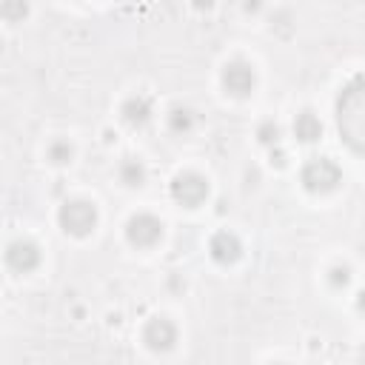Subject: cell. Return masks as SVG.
<instances>
[{"instance_id": "obj_1", "label": "cell", "mask_w": 365, "mask_h": 365, "mask_svg": "<svg viewBox=\"0 0 365 365\" xmlns=\"http://www.w3.org/2000/svg\"><path fill=\"white\" fill-rule=\"evenodd\" d=\"M342 182V171L334 160L328 157H314L305 163L302 168V185L314 194H325V191H334L336 185Z\"/></svg>"}, {"instance_id": "obj_2", "label": "cell", "mask_w": 365, "mask_h": 365, "mask_svg": "<svg viewBox=\"0 0 365 365\" xmlns=\"http://www.w3.org/2000/svg\"><path fill=\"white\" fill-rule=\"evenodd\" d=\"M57 217H60V225H63L66 234L83 237V234H88L94 228L97 208L91 202H86V200H68V202L60 205V214Z\"/></svg>"}, {"instance_id": "obj_3", "label": "cell", "mask_w": 365, "mask_h": 365, "mask_svg": "<svg viewBox=\"0 0 365 365\" xmlns=\"http://www.w3.org/2000/svg\"><path fill=\"white\" fill-rule=\"evenodd\" d=\"M171 197L185 208H197L208 197V182H205V177H200L194 171H185L171 182Z\"/></svg>"}, {"instance_id": "obj_4", "label": "cell", "mask_w": 365, "mask_h": 365, "mask_svg": "<svg viewBox=\"0 0 365 365\" xmlns=\"http://www.w3.org/2000/svg\"><path fill=\"white\" fill-rule=\"evenodd\" d=\"M125 237L137 248H151L163 237V222L154 214H145V211L143 214H134L128 220V225H125Z\"/></svg>"}, {"instance_id": "obj_5", "label": "cell", "mask_w": 365, "mask_h": 365, "mask_svg": "<svg viewBox=\"0 0 365 365\" xmlns=\"http://www.w3.org/2000/svg\"><path fill=\"white\" fill-rule=\"evenodd\" d=\"M254 83H257V77H254V66L251 63H245V60L225 63V68H222V86H225L228 94L245 97V94H251Z\"/></svg>"}, {"instance_id": "obj_6", "label": "cell", "mask_w": 365, "mask_h": 365, "mask_svg": "<svg viewBox=\"0 0 365 365\" xmlns=\"http://www.w3.org/2000/svg\"><path fill=\"white\" fill-rule=\"evenodd\" d=\"M6 265H9L11 271H17V274H29L31 268L40 265V251H37V245L29 242V240H14V242H9V248H6Z\"/></svg>"}, {"instance_id": "obj_7", "label": "cell", "mask_w": 365, "mask_h": 365, "mask_svg": "<svg viewBox=\"0 0 365 365\" xmlns=\"http://www.w3.org/2000/svg\"><path fill=\"white\" fill-rule=\"evenodd\" d=\"M143 339H145V345H148L151 351H168V348L177 342V328H174L171 319L154 317V319H148V325H145V331H143Z\"/></svg>"}, {"instance_id": "obj_8", "label": "cell", "mask_w": 365, "mask_h": 365, "mask_svg": "<svg viewBox=\"0 0 365 365\" xmlns=\"http://www.w3.org/2000/svg\"><path fill=\"white\" fill-rule=\"evenodd\" d=\"M208 251H211V257H214L217 262L228 265V262H234V259L240 257L242 245H240L237 234H231V231H217V234L211 237V242H208Z\"/></svg>"}, {"instance_id": "obj_9", "label": "cell", "mask_w": 365, "mask_h": 365, "mask_svg": "<svg viewBox=\"0 0 365 365\" xmlns=\"http://www.w3.org/2000/svg\"><path fill=\"white\" fill-rule=\"evenodd\" d=\"M120 114H123L125 125H131V128H143V125L151 120L154 108H151V100H148L145 94H137V97H128V100L123 103Z\"/></svg>"}, {"instance_id": "obj_10", "label": "cell", "mask_w": 365, "mask_h": 365, "mask_svg": "<svg viewBox=\"0 0 365 365\" xmlns=\"http://www.w3.org/2000/svg\"><path fill=\"white\" fill-rule=\"evenodd\" d=\"M294 134H297V140H302V143H314V140H319V134H322V123H319L311 111H302V114H297V120H294Z\"/></svg>"}, {"instance_id": "obj_11", "label": "cell", "mask_w": 365, "mask_h": 365, "mask_svg": "<svg viewBox=\"0 0 365 365\" xmlns=\"http://www.w3.org/2000/svg\"><path fill=\"white\" fill-rule=\"evenodd\" d=\"M120 180L125 182V185H143L145 182V165L140 163V160H134V157H128L123 165H120Z\"/></svg>"}, {"instance_id": "obj_12", "label": "cell", "mask_w": 365, "mask_h": 365, "mask_svg": "<svg viewBox=\"0 0 365 365\" xmlns=\"http://www.w3.org/2000/svg\"><path fill=\"white\" fill-rule=\"evenodd\" d=\"M168 125H171L174 131H188V128L194 125V111H191V108H174V111L168 114Z\"/></svg>"}, {"instance_id": "obj_13", "label": "cell", "mask_w": 365, "mask_h": 365, "mask_svg": "<svg viewBox=\"0 0 365 365\" xmlns=\"http://www.w3.org/2000/svg\"><path fill=\"white\" fill-rule=\"evenodd\" d=\"M46 154H48V160H51V163L63 165V163H68V160H71V154H74V151H71V145H68L66 140H54V143L48 145V151H46Z\"/></svg>"}, {"instance_id": "obj_14", "label": "cell", "mask_w": 365, "mask_h": 365, "mask_svg": "<svg viewBox=\"0 0 365 365\" xmlns=\"http://www.w3.org/2000/svg\"><path fill=\"white\" fill-rule=\"evenodd\" d=\"M257 137H259L262 143H277V140H279V125H277V123H265V125L257 131Z\"/></svg>"}, {"instance_id": "obj_15", "label": "cell", "mask_w": 365, "mask_h": 365, "mask_svg": "<svg viewBox=\"0 0 365 365\" xmlns=\"http://www.w3.org/2000/svg\"><path fill=\"white\" fill-rule=\"evenodd\" d=\"M331 274H334V277H331L334 285H348V279H351V277H348V268H334Z\"/></svg>"}, {"instance_id": "obj_16", "label": "cell", "mask_w": 365, "mask_h": 365, "mask_svg": "<svg viewBox=\"0 0 365 365\" xmlns=\"http://www.w3.org/2000/svg\"><path fill=\"white\" fill-rule=\"evenodd\" d=\"M359 308H362V311H365V291H362V294H359Z\"/></svg>"}]
</instances>
